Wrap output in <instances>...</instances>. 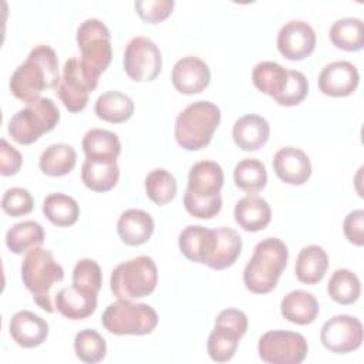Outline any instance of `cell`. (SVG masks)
<instances>
[{
    "instance_id": "obj_11",
    "label": "cell",
    "mask_w": 364,
    "mask_h": 364,
    "mask_svg": "<svg viewBox=\"0 0 364 364\" xmlns=\"http://www.w3.org/2000/svg\"><path fill=\"white\" fill-rule=\"evenodd\" d=\"M259 357L269 364H300L309 353L303 334L287 330H270L257 343Z\"/></svg>"
},
{
    "instance_id": "obj_31",
    "label": "cell",
    "mask_w": 364,
    "mask_h": 364,
    "mask_svg": "<svg viewBox=\"0 0 364 364\" xmlns=\"http://www.w3.org/2000/svg\"><path fill=\"white\" fill-rule=\"evenodd\" d=\"M119 179V166L117 162H104L85 159L81 166L82 183L94 192L111 191Z\"/></svg>"
},
{
    "instance_id": "obj_43",
    "label": "cell",
    "mask_w": 364,
    "mask_h": 364,
    "mask_svg": "<svg viewBox=\"0 0 364 364\" xmlns=\"http://www.w3.org/2000/svg\"><path fill=\"white\" fill-rule=\"evenodd\" d=\"M309 94V82L303 73L297 70H289V82L284 92L276 100L279 105L294 107L299 105Z\"/></svg>"
},
{
    "instance_id": "obj_3",
    "label": "cell",
    "mask_w": 364,
    "mask_h": 364,
    "mask_svg": "<svg viewBox=\"0 0 364 364\" xmlns=\"http://www.w3.org/2000/svg\"><path fill=\"white\" fill-rule=\"evenodd\" d=\"M289 250L279 237H266L260 240L243 270V283L246 289L256 294L272 291L283 270L286 269Z\"/></svg>"
},
{
    "instance_id": "obj_7",
    "label": "cell",
    "mask_w": 364,
    "mask_h": 364,
    "mask_svg": "<svg viewBox=\"0 0 364 364\" xmlns=\"http://www.w3.org/2000/svg\"><path fill=\"white\" fill-rule=\"evenodd\" d=\"M60 121V111L54 101L41 97L18 109L9 121L7 132L20 145H30L44 134L53 131Z\"/></svg>"
},
{
    "instance_id": "obj_39",
    "label": "cell",
    "mask_w": 364,
    "mask_h": 364,
    "mask_svg": "<svg viewBox=\"0 0 364 364\" xmlns=\"http://www.w3.org/2000/svg\"><path fill=\"white\" fill-rule=\"evenodd\" d=\"M74 351L82 363L95 364L105 358L107 343L97 330L84 328L75 334Z\"/></svg>"
},
{
    "instance_id": "obj_32",
    "label": "cell",
    "mask_w": 364,
    "mask_h": 364,
    "mask_svg": "<svg viewBox=\"0 0 364 364\" xmlns=\"http://www.w3.org/2000/svg\"><path fill=\"white\" fill-rule=\"evenodd\" d=\"M95 115L111 124H121L134 115L132 100L119 91H107L101 94L94 105Z\"/></svg>"
},
{
    "instance_id": "obj_28",
    "label": "cell",
    "mask_w": 364,
    "mask_h": 364,
    "mask_svg": "<svg viewBox=\"0 0 364 364\" xmlns=\"http://www.w3.org/2000/svg\"><path fill=\"white\" fill-rule=\"evenodd\" d=\"M253 85L274 101L284 92L289 82V70L276 61H260L252 71Z\"/></svg>"
},
{
    "instance_id": "obj_40",
    "label": "cell",
    "mask_w": 364,
    "mask_h": 364,
    "mask_svg": "<svg viewBox=\"0 0 364 364\" xmlns=\"http://www.w3.org/2000/svg\"><path fill=\"white\" fill-rule=\"evenodd\" d=\"M73 284L98 294L102 286V272L92 259H81L73 269Z\"/></svg>"
},
{
    "instance_id": "obj_38",
    "label": "cell",
    "mask_w": 364,
    "mask_h": 364,
    "mask_svg": "<svg viewBox=\"0 0 364 364\" xmlns=\"http://www.w3.org/2000/svg\"><path fill=\"white\" fill-rule=\"evenodd\" d=\"M176 191L178 183L175 176L164 168L152 169L145 176V193L154 203L159 206L173 200Z\"/></svg>"
},
{
    "instance_id": "obj_29",
    "label": "cell",
    "mask_w": 364,
    "mask_h": 364,
    "mask_svg": "<svg viewBox=\"0 0 364 364\" xmlns=\"http://www.w3.org/2000/svg\"><path fill=\"white\" fill-rule=\"evenodd\" d=\"M243 336L245 334L237 328L220 321H215V327L210 331L206 344L209 357L216 363H226L232 360Z\"/></svg>"
},
{
    "instance_id": "obj_27",
    "label": "cell",
    "mask_w": 364,
    "mask_h": 364,
    "mask_svg": "<svg viewBox=\"0 0 364 364\" xmlns=\"http://www.w3.org/2000/svg\"><path fill=\"white\" fill-rule=\"evenodd\" d=\"M215 246L206 266L213 270H223L230 267L242 252V237L232 228H216Z\"/></svg>"
},
{
    "instance_id": "obj_37",
    "label": "cell",
    "mask_w": 364,
    "mask_h": 364,
    "mask_svg": "<svg viewBox=\"0 0 364 364\" xmlns=\"http://www.w3.org/2000/svg\"><path fill=\"white\" fill-rule=\"evenodd\" d=\"M327 293L338 304H353L361 294L360 279L348 269H337L327 283Z\"/></svg>"
},
{
    "instance_id": "obj_8",
    "label": "cell",
    "mask_w": 364,
    "mask_h": 364,
    "mask_svg": "<svg viewBox=\"0 0 364 364\" xmlns=\"http://www.w3.org/2000/svg\"><path fill=\"white\" fill-rule=\"evenodd\" d=\"M158 314L154 307L132 300H117L104 310L101 323L115 336H145L158 326Z\"/></svg>"
},
{
    "instance_id": "obj_42",
    "label": "cell",
    "mask_w": 364,
    "mask_h": 364,
    "mask_svg": "<svg viewBox=\"0 0 364 364\" xmlns=\"http://www.w3.org/2000/svg\"><path fill=\"white\" fill-rule=\"evenodd\" d=\"M173 0H138L134 3L136 14L142 21L158 24L166 20L173 10Z\"/></svg>"
},
{
    "instance_id": "obj_1",
    "label": "cell",
    "mask_w": 364,
    "mask_h": 364,
    "mask_svg": "<svg viewBox=\"0 0 364 364\" xmlns=\"http://www.w3.org/2000/svg\"><path fill=\"white\" fill-rule=\"evenodd\" d=\"M60 78L55 51L47 44H38L28 53L26 61L14 70L9 85L17 100L30 104L41 98L40 95L46 88L57 87Z\"/></svg>"
},
{
    "instance_id": "obj_20",
    "label": "cell",
    "mask_w": 364,
    "mask_h": 364,
    "mask_svg": "<svg viewBox=\"0 0 364 364\" xmlns=\"http://www.w3.org/2000/svg\"><path fill=\"white\" fill-rule=\"evenodd\" d=\"M181 253L193 263L206 264L215 246V230L200 225H189L179 233Z\"/></svg>"
},
{
    "instance_id": "obj_35",
    "label": "cell",
    "mask_w": 364,
    "mask_h": 364,
    "mask_svg": "<svg viewBox=\"0 0 364 364\" xmlns=\"http://www.w3.org/2000/svg\"><path fill=\"white\" fill-rule=\"evenodd\" d=\"M43 213L53 225L68 228L78 220L80 206L74 198L55 192L46 196L43 202Z\"/></svg>"
},
{
    "instance_id": "obj_22",
    "label": "cell",
    "mask_w": 364,
    "mask_h": 364,
    "mask_svg": "<svg viewBox=\"0 0 364 364\" xmlns=\"http://www.w3.org/2000/svg\"><path fill=\"white\" fill-rule=\"evenodd\" d=\"M155 225L152 216L142 209H127L117 222V232L122 243L128 246H141L146 243Z\"/></svg>"
},
{
    "instance_id": "obj_9",
    "label": "cell",
    "mask_w": 364,
    "mask_h": 364,
    "mask_svg": "<svg viewBox=\"0 0 364 364\" xmlns=\"http://www.w3.org/2000/svg\"><path fill=\"white\" fill-rule=\"evenodd\" d=\"M75 40L81 51V64L100 78L112 60L109 28L98 18H87L78 26Z\"/></svg>"
},
{
    "instance_id": "obj_19",
    "label": "cell",
    "mask_w": 364,
    "mask_h": 364,
    "mask_svg": "<svg viewBox=\"0 0 364 364\" xmlns=\"http://www.w3.org/2000/svg\"><path fill=\"white\" fill-rule=\"evenodd\" d=\"M55 310L68 320H84L97 309V293L75 284L63 287L55 294Z\"/></svg>"
},
{
    "instance_id": "obj_10",
    "label": "cell",
    "mask_w": 364,
    "mask_h": 364,
    "mask_svg": "<svg viewBox=\"0 0 364 364\" xmlns=\"http://www.w3.org/2000/svg\"><path fill=\"white\" fill-rule=\"evenodd\" d=\"M97 85L98 77L91 74L81 64L80 58L73 57L64 63L55 94L70 112H80L87 107L88 97Z\"/></svg>"
},
{
    "instance_id": "obj_33",
    "label": "cell",
    "mask_w": 364,
    "mask_h": 364,
    "mask_svg": "<svg viewBox=\"0 0 364 364\" xmlns=\"http://www.w3.org/2000/svg\"><path fill=\"white\" fill-rule=\"evenodd\" d=\"M77 164V152L68 144H53L40 155L38 166L44 175L64 176L70 173Z\"/></svg>"
},
{
    "instance_id": "obj_18",
    "label": "cell",
    "mask_w": 364,
    "mask_h": 364,
    "mask_svg": "<svg viewBox=\"0 0 364 364\" xmlns=\"http://www.w3.org/2000/svg\"><path fill=\"white\" fill-rule=\"evenodd\" d=\"M10 336L23 348L41 346L48 336V324L30 310H20L10 320Z\"/></svg>"
},
{
    "instance_id": "obj_16",
    "label": "cell",
    "mask_w": 364,
    "mask_h": 364,
    "mask_svg": "<svg viewBox=\"0 0 364 364\" xmlns=\"http://www.w3.org/2000/svg\"><path fill=\"white\" fill-rule=\"evenodd\" d=\"M171 81L181 94H199L210 82L209 65L195 55L182 57L172 68Z\"/></svg>"
},
{
    "instance_id": "obj_36",
    "label": "cell",
    "mask_w": 364,
    "mask_h": 364,
    "mask_svg": "<svg viewBox=\"0 0 364 364\" xmlns=\"http://www.w3.org/2000/svg\"><path fill=\"white\" fill-rule=\"evenodd\" d=\"M233 181L239 189L247 192L249 195H255L260 192L267 183L266 166L256 158L240 159L235 165Z\"/></svg>"
},
{
    "instance_id": "obj_5",
    "label": "cell",
    "mask_w": 364,
    "mask_h": 364,
    "mask_svg": "<svg viewBox=\"0 0 364 364\" xmlns=\"http://www.w3.org/2000/svg\"><path fill=\"white\" fill-rule=\"evenodd\" d=\"M64 279V269L55 262L53 253L43 247H36L24 256L21 262V280L33 294V300L47 313L55 309L51 304L50 290L54 283Z\"/></svg>"
},
{
    "instance_id": "obj_15",
    "label": "cell",
    "mask_w": 364,
    "mask_h": 364,
    "mask_svg": "<svg viewBox=\"0 0 364 364\" xmlns=\"http://www.w3.org/2000/svg\"><path fill=\"white\" fill-rule=\"evenodd\" d=\"M318 90L328 97H348L360 82L357 67L350 61H333L323 67L318 75Z\"/></svg>"
},
{
    "instance_id": "obj_21",
    "label": "cell",
    "mask_w": 364,
    "mask_h": 364,
    "mask_svg": "<svg viewBox=\"0 0 364 364\" xmlns=\"http://www.w3.org/2000/svg\"><path fill=\"white\" fill-rule=\"evenodd\" d=\"M232 136L239 149L257 151L269 141L270 125L257 114H246L235 121Z\"/></svg>"
},
{
    "instance_id": "obj_12",
    "label": "cell",
    "mask_w": 364,
    "mask_h": 364,
    "mask_svg": "<svg viewBox=\"0 0 364 364\" xmlns=\"http://www.w3.org/2000/svg\"><path fill=\"white\" fill-rule=\"evenodd\" d=\"M122 64L125 74L132 81H152L162 70L161 50L149 37L136 36L125 46Z\"/></svg>"
},
{
    "instance_id": "obj_24",
    "label": "cell",
    "mask_w": 364,
    "mask_h": 364,
    "mask_svg": "<svg viewBox=\"0 0 364 364\" xmlns=\"http://www.w3.org/2000/svg\"><path fill=\"white\" fill-rule=\"evenodd\" d=\"M233 216L239 228L246 232H259L272 220V209L267 200L256 195H247L235 205Z\"/></svg>"
},
{
    "instance_id": "obj_2",
    "label": "cell",
    "mask_w": 364,
    "mask_h": 364,
    "mask_svg": "<svg viewBox=\"0 0 364 364\" xmlns=\"http://www.w3.org/2000/svg\"><path fill=\"white\" fill-rule=\"evenodd\" d=\"M225 176L222 166L215 161L193 164L188 175V186L183 193V206L189 215L198 219H210L222 209L220 189Z\"/></svg>"
},
{
    "instance_id": "obj_4",
    "label": "cell",
    "mask_w": 364,
    "mask_h": 364,
    "mask_svg": "<svg viewBox=\"0 0 364 364\" xmlns=\"http://www.w3.org/2000/svg\"><path fill=\"white\" fill-rule=\"evenodd\" d=\"M220 109L210 101H196L182 109L175 119V139L186 151L208 146L220 124Z\"/></svg>"
},
{
    "instance_id": "obj_23",
    "label": "cell",
    "mask_w": 364,
    "mask_h": 364,
    "mask_svg": "<svg viewBox=\"0 0 364 364\" xmlns=\"http://www.w3.org/2000/svg\"><path fill=\"white\" fill-rule=\"evenodd\" d=\"M280 313L290 323L307 326L317 318L320 313V306L313 293L297 289L289 291L282 299Z\"/></svg>"
},
{
    "instance_id": "obj_44",
    "label": "cell",
    "mask_w": 364,
    "mask_h": 364,
    "mask_svg": "<svg viewBox=\"0 0 364 364\" xmlns=\"http://www.w3.org/2000/svg\"><path fill=\"white\" fill-rule=\"evenodd\" d=\"M343 232L346 239L350 243L355 246L364 245V210L363 209H355L346 216L343 222Z\"/></svg>"
},
{
    "instance_id": "obj_13",
    "label": "cell",
    "mask_w": 364,
    "mask_h": 364,
    "mask_svg": "<svg viewBox=\"0 0 364 364\" xmlns=\"http://www.w3.org/2000/svg\"><path fill=\"white\" fill-rule=\"evenodd\" d=\"M363 334V324L357 317L338 314L323 324L320 341L331 353L347 354L361 347Z\"/></svg>"
},
{
    "instance_id": "obj_6",
    "label": "cell",
    "mask_w": 364,
    "mask_h": 364,
    "mask_svg": "<svg viewBox=\"0 0 364 364\" xmlns=\"http://www.w3.org/2000/svg\"><path fill=\"white\" fill-rule=\"evenodd\" d=\"M158 284V269L152 257L136 256L117 264L109 277L112 294L119 300L149 296Z\"/></svg>"
},
{
    "instance_id": "obj_17",
    "label": "cell",
    "mask_w": 364,
    "mask_h": 364,
    "mask_svg": "<svg viewBox=\"0 0 364 364\" xmlns=\"http://www.w3.org/2000/svg\"><path fill=\"white\" fill-rule=\"evenodd\" d=\"M273 171L284 183L303 185L311 176V162L300 148L283 146L273 156Z\"/></svg>"
},
{
    "instance_id": "obj_30",
    "label": "cell",
    "mask_w": 364,
    "mask_h": 364,
    "mask_svg": "<svg viewBox=\"0 0 364 364\" xmlns=\"http://www.w3.org/2000/svg\"><path fill=\"white\" fill-rule=\"evenodd\" d=\"M46 232L36 220H23L14 223L6 232V246L14 255L27 253L44 243Z\"/></svg>"
},
{
    "instance_id": "obj_41",
    "label": "cell",
    "mask_w": 364,
    "mask_h": 364,
    "mask_svg": "<svg viewBox=\"0 0 364 364\" xmlns=\"http://www.w3.org/2000/svg\"><path fill=\"white\" fill-rule=\"evenodd\" d=\"M34 208V199L26 188H9L1 198V209L11 218L28 215Z\"/></svg>"
},
{
    "instance_id": "obj_45",
    "label": "cell",
    "mask_w": 364,
    "mask_h": 364,
    "mask_svg": "<svg viewBox=\"0 0 364 364\" xmlns=\"http://www.w3.org/2000/svg\"><path fill=\"white\" fill-rule=\"evenodd\" d=\"M23 164L21 154L4 138L0 141V173L3 176L16 175Z\"/></svg>"
},
{
    "instance_id": "obj_26",
    "label": "cell",
    "mask_w": 364,
    "mask_h": 364,
    "mask_svg": "<svg viewBox=\"0 0 364 364\" xmlns=\"http://www.w3.org/2000/svg\"><path fill=\"white\" fill-rule=\"evenodd\" d=\"M328 267V256L318 245L304 246L296 259L294 274L304 284H316L323 280Z\"/></svg>"
},
{
    "instance_id": "obj_14",
    "label": "cell",
    "mask_w": 364,
    "mask_h": 364,
    "mask_svg": "<svg viewBox=\"0 0 364 364\" xmlns=\"http://www.w3.org/2000/svg\"><path fill=\"white\" fill-rule=\"evenodd\" d=\"M316 31L303 20H290L284 23L277 33L279 53L291 61L307 58L316 48Z\"/></svg>"
},
{
    "instance_id": "obj_34",
    "label": "cell",
    "mask_w": 364,
    "mask_h": 364,
    "mask_svg": "<svg viewBox=\"0 0 364 364\" xmlns=\"http://www.w3.org/2000/svg\"><path fill=\"white\" fill-rule=\"evenodd\" d=\"M328 37L340 50L360 51L364 46V24L357 17L338 18L330 27Z\"/></svg>"
},
{
    "instance_id": "obj_25",
    "label": "cell",
    "mask_w": 364,
    "mask_h": 364,
    "mask_svg": "<svg viewBox=\"0 0 364 364\" xmlns=\"http://www.w3.org/2000/svg\"><path fill=\"white\" fill-rule=\"evenodd\" d=\"M82 151L85 159L117 162L121 154V142L115 132L102 128H91L82 136Z\"/></svg>"
}]
</instances>
